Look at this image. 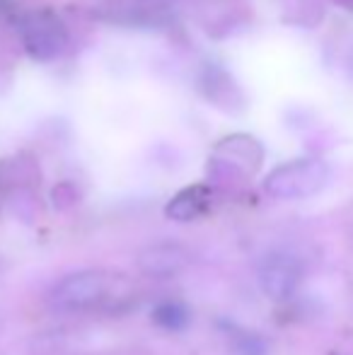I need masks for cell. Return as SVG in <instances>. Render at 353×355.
I'll list each match as a JSON object with an SVG mask.
<instances>
[{"instance_id":"6","label":"cell","mask_w":353,"mask_h":355,"mask_svg":"<svg viewBox=\"0 0 353 355\" xmlns=\"http://www.w3.org/2000/svg\"><path fill=\"white\" fill-rule=\"evenodd\" d=\"M211 203H213V189L206 187V184H193V187L182 189L167 203L165 215L170 220H177V223H189V220H196L211 211Z\"/></svg>"},{"instance_id":"4","label":"cell","mask_w":353,"mask_h":355,"mask_svg":"<svg viewBox=\"0 0 353 355\" xmlns=\"http://www.w3.org/2000/svg\"><path fill=\"white\" fill-rule=\"evenodd\" d=\"M302 276H305L302 261L295 254L283 252V249H273V252L264 254V259L259 261V271H257L261 293L273 302L291 300L300 288Z\"/></svg>"},{"instance_id":"3","label":"cell","mask_w":353,"mask_h":355,"mask_svg":"<svg viewBox=\"0 0 353 355\" xmlns=\"http://www.w3.org/2000/svg\"><path fill=\"white\" fill-rule=\"evenodd\" d=\"M22 46L34 61L49 63L68 49V29L53 10H34L19 19Z\"/></svg>"},{"instance_id":"10","label":"cell","mask_w":353,"mask_h":355,"mask_svg":"<svg viewBox=\"0 0 353 355\" xmlns=\"http://www.w3.org/2000/svg\"><path fill=\"white\" fill-rule=\"evenodd\" d=\"M336 5H341V8H346V10H353V0H334Z\"/></svg>"},{"instance_id":"8","label":"cell","mask_w":353,"mask_h":355,"mask_svg":"<svg viewBox=\"0 0 353 355\" xmlns=\"http://www.w3.org/2000/svg\"><path fill=\"white\" fill-rule=\"evenodd\" d=\"M150 317L160 329L177 334L189 327V322H191V309L184 302H179V300H162V302H157L155 307H153Z\"/></svg>"},{"instance_id":"1","label":"cell","mask_w":353,"mask_h":355,"mask_svg":"<svg viewBox=\"0 0 353 355\" xmlns=\"http://www.w3.org/2000/svg\"><path fill=\"white\" fill-rule=\"evenodd\" d=\"M332 169L320 157H300L278 164L264 179V191L281 201H298L320 193L329 184Z\"/></svg>"},{"instance_id":"5","label":"cell","mask_w":353,"mask_h":355,"mask_svg":"<svg viewBox=\"0 0 353 355\" xmlns=\"http://www.w3.org/2000/svg\"><path fill=\"white\" fill-rule=\"evenodd\" d=\"M189 266V252L179 244H155L138 257V268L150 278H172Z\"/></svg>"},{"instance_id":"2","label":"cell","mask_w":353,"mask_h":355,"mask_svg":"<svg viewBox=\"0 0 353 355\" xmlns=\"http://www.w3.org/2000/svg\"><path fill=\"white\" fill-rule=\"evenodd\" d=\"M114 295V278L104 271H78L66 276L51 293L56 312L80 314L102 307Z\"/></svg>"},{"instance_id":"9","label":"cell","mask_w":353,"mask_h":355,"mask_svg":"<svg viewBox=\"0 0 353 355\" xmlns=\"http://www.w3.org/2000/svg\"><path fill=\"white\" fill-rule=\"evenodd\" d=\"M232 351L237 355H268L266 341L255 331H245V329H232L230 331Z\"/></svg>"},{"instance_id":"7","label":"cell","mask_w":353,"mask_h":355,"mask_svg":"<svg viewBox=\"0 0 353 355\" xmlns=\"http://www.w3.org/2000/svg\"><path fill=\"white\" fill-rule=\"evenodd\" d=\"M216 155L225 159L227 164L242 167L245 172H255L261 164V145L250 136H232L225 138L216 148Z\"/></svg>"}]
</instances>
